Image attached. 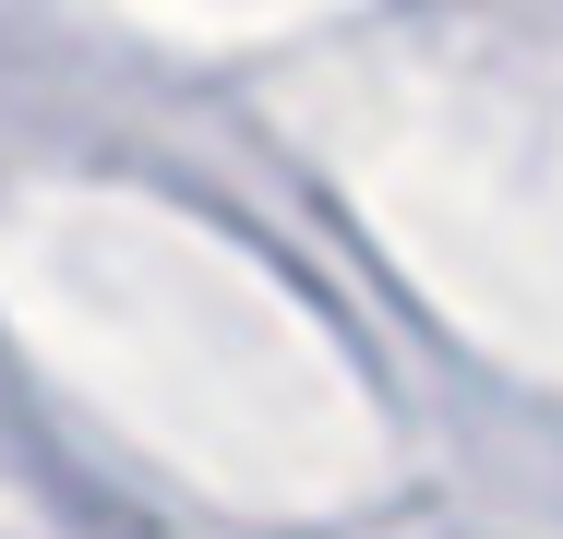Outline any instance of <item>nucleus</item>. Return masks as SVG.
Wrapping results in <instances>:
<instances>
[]
</instances>
